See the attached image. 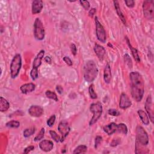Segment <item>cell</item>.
Masks as SVG:
<instances>
[{"instance_id":"1","label":"cell","mask_w":154,"mask_h":154,"mask_svg":"<svg viewBox=\"0 0 154 154\" xmlns=\"http://www.w3.org/2000/svg\"><path fill=\"white\" fill-rule=\"evenodd\" d=\"M131 81V95L137 102L143 99L145 92L144 82L141 75L138 72H132L129 74Z\"/></svg>"},{"instance_id":"2","label":"cell","mask_w":154,"mask_h":154,"mask_svg":"<svg viewBox=\"0 0 154 154\" xmlns=\"http://www.w3.org/2000/svg\"><path fill=\"white\" fill-rule=\"evenodd\" d=\"M98 69L96 63L92 60L86 62L84 68V78L88 82H92L96 78Z\"/></svg>"},{"instance_id":"3","label":"cell","mask_w":154,"mask_h":154,"mask_svg":"<svg viewBox=\"0 0 154 154\" xmlns=\"http://www.w3.org/2000/svg\"><path fill=\"white\" fill-rule=\"evenodd\" d=\"M22 67V58L20 54L15 56L10 64V75L12 78H15L18 75Z\"/></svg>"},{"instance_id":"4","label":"cell","mask_w":154,"mask_h":154,"mask_svg":"<svg viewBox=\"0 0 154 154\" xmlns=\"http://www.w3.org/2000/svg\"><path fill=\"white\" fill-rule=\"evenodd\" d=\"M90 110L93 114V116L89 122L90 126H92L101 116L102 113V106L99 102L93 103L91 104L90 106Z\"/></svg>"},{"instance_id":"5","label":"cell","mask_w":154,"mask_h":154,"mask_svg":"<svg viewBox=\"0 0 154 154\" xmlns=\"http://www.w3.org/2000/svg\"><path fill=\"white\" fill-rule=\"evenodd\" d=\"M34 37L38 40H42L45 38V32L43 23L39 18H36L34 23Z\"/></svg>"},{"instance_id":"6","label":"cell","mask_w":154,"mask_h":154,"mask_svg":"<svg viewBox=\"0 0 154 154\" xmlns=\"http://www.w3.org/2000/svg\"><path fill=\"white\" fill-rule=\"evenodd\" d=\"M95 25H96V37L99 41L103 44L105 43L106 40V32L104 28L98 20L97 17H95Z\"/></svg>"},{"instance_id":"7","label":"cell","mask_w":154,"mask_h":154,"mask_svg":"<svg viewBox=\"0 0 154 154\" xmlns=\"http://www.w3.org/2000/svg\"><path fill=\"white\" fill-rule=\"evenodd\" d=\"M137 139L139 143L143 146H146L149 143V137L143 127L138 126L136 128Z\"/></svg>"},{"instance_id":"8","label":"cell","mask_w":154,"mask_h":154,"mask_svg":"<svg viewBox=\"0 0 154 154\" xmlns=\"http://www.w3.org/2000/svg\"><path fill=\"white\" fill-rule=\"evenodd\" d=\"M143 13L147 19H152L153 17V1H145L143 4Z\"/></svg>"},{"instance_id":"9","label":"cell","mask_w":154,"mask_h":154,"mask_svg":"<svg viewBox=\"0 0 154 154\" xmlns=\"http://www.w3.org/2000/svg\"><path fill=\"white\" fill-rule=\"evenodd\" d=\"M58 129L60 133L62 135V137L61 139V142H63L65 139L70 131V127L69 126V123L65 121H62L59 123Z\"/></svg>"},{"instance_id":"10","label":"cell","mask_w":154,"mask_h":154,"mask_svg":"<svg viewBox=\"0 0 154 154\" xmlns=\"http://www.w3.org/2000/svg\"><path fill=\"white\" fill-rule=\"evenodd\" d=\"M152 97L151 95H149L147 96L146 102H145V109L147 111V113L148 116H149L150 120L151 121L152 123H153L154 121V114L152 108Z\"/></svg>"},{"instance_id":"11","label":"cell","mask_w":154,"mask_h":154,"mask_svg":"<svg viewBox=\"0 0 154 154\" xmlns=\"http://www.w3.org/2000/svg\"><path fill=\"white\" fill-rule=\"evenodd\" d=\"M44 109L39 105H31L28 109V113L32 117H39L44 114Z\"/></svg>"},{"instance_id":"12","label":"cell","mask_w":154,"mask_h":154,"mask_svg":"<svg viewBox=\"0 0 154 154\" xmlns=\"http://www.w3.org/2000/svg\"><path fill=\"white\" fill-rule=\"evenodd\" d=\"M131 105L132 102L127 94H126L125 93H122L121 95L119 107L122 109L125 110L130 107Z\"/></svg>"},{"instance_id":"13","label":"cell","mask_w":154,"mask_h":154,"mask_svg":"<svg viewBox=\"0 0 154 154\" xmlns=\"http://www.w3.org/2000/svg\"><path fill=\"white\" fill-rule=\"evenodd\" d=\"M39 147L42 151L48 152L52 151L54 147V144L50 140H44L39 143Z\"/></svg>"},{"instance_id":"14","label":"cell","mask_w":154,"mask_h":154,"mask_svg":"<svg viewBox=\"0 0 154 154\" xmlns=\"http://www.w3.org/2000/svg\"><path fill=\"white\" fill-rule=\"evenodd\" d=\"M44 7V3L42 0H34L32 3V13L38 14L41 12Z\"/></svg>"},{"instance_id":"15","label":"cell","mask_w":154,"mask_h":154,"mask_svg":"<svg viewBox=\"0 0 154 154\" xmlns=\"http://www.w3.org/2000/svg\"><path fill=\"white\" fill-rule=\"evenodd\" d=\"M94 51L100 61H102L105 55L106 50L101 45L96 44L94 46Z\"/></svg>"},{"instance_id":"16","label":"cell","mask_w":154,"mask_h":154,"mask_svg":"<svg viewBox=\"0 0 154 154\" xmlns=\"http://www.w3.org/2000/svg\"><path fill=\"white\" fill-rule=\"evenodd\" d=\"M44 55H45L44 50H41L39 51V52L38 53L37 55L36 56V57H35V58L34 60L33 68L38 69V68L41 65V63H42V60L44 57Z\"/></svg>"},{"instance_id":"17","label":"cell","mask_w":154,"mask_h":154,"mask_svg":"<svg viewBox=\"0 0 154 154\" xmlns=\"http://www.w3.org/2000/svg\"><path fill=\"white\" fill-rule=\"evenodd\" d=\"M104 79L106 84H110L111 80V67L108 63L106 64V65L104 69Z\"/></svg>"},{"instance_id":"18","label":"cell","mask_w":154,"mask_h":154,"mask_svg":"<svg viewBox=\"0 0 154 154\" xmlns=\"http://www.w3.org/2000/svg\"><path fill=\"white\" fill-rule=\"evenodd\" d=\"M117 125L115 123H111L104 127V131L108 135H111L117 131Z\"/></svg>"},{"instance_id":"19","label":"cell","mask_w":154,"mask_h":154,"mask_svg":"<svg viewBox=\"0 0 154 154\" xmlns=\"http://www.w3.org/2000/svg\"><path fill=\"white\" fill-rule=\"evenodd\" d=\"M35 85L33 83H28L22 85L20 87V90L22 93L27 94L29 93H31L35 90Z\"/></svg>"},{"instance_id":"20","label":"cell","mask_w":154,"mask_h":154,"mask_svg":"<svg viewBox=\"0 0 154 154\" xmlns=\"http://www.w3.org/2000/svg\"><path fill=\"white\" fill-rule=\"evenodd\" d=\"M126 40H127V42L128 44L129 48L130 50H131V51L133 56L134 58L135 59V60L137 62V63H140V56L139 55V53H138L137 50H136L135 48H134V47L131 45V44H130V42H129V40L128 37H126Z\"/></svg>"},{"instance_id":"21","label":"cell","mask_w":154,"mask_h":154,"mask_svg":"<svg viewBox=\"0 0 154 154\" xmlns=\"http://www.w3.org/2000/svg\"><path fill=\"white\" fill-rule=\"evenodd\" d=\"M113 3H114V7H115V10L116 11V13L117 14V15L119 16V17H120V19H121V21H122V22L124 23V24L126 25V19H125V16H124V15H123L122 11H121V9L119 7V3H118L117 1H113Z\"/></svg>"},{"instance_id":"22","label":"cell","mask_w":154,"mask_h":154,"mask_svg":"<svg viewBox=\"0 0 154 154\" xmlns=\"http://www.w3.org/2000/svg\"><path fill=\"white\" fill-rule=\"evenodd\" d=\"M138 114L140 118L141 121L145 125H148L149 124V119L148 116L146 112L142 110H140L138 111Z\"/></svg>"},{"instance_id":"23","label":"cell","mask_w":154,"mask_h":154,"mask_svg":"<svg viewBox=\"0 0 154 154\" xmlns=\"http://www.w3.org/2000/svg\"><path fill=\"white\" fill-rule=\"evenodd\" d=\"M10 104L7 100L3 97L0 98V111L4 112L9 110Z\"/></svg>"},{"instance_id":"24","label":"cell","mask_w":154,"mask_h":154,"mask_svg":"<svg viewBox=\"0 0 154 154\" xmlns=\"http://www.w3.org/2000/svg\"><path fill=\"white\" fill-rule=\"evenodd\" d=\"M119 133H122L123 134H127L128 133V128L125 124L120 123L117 125V131Z\"/></svg>"},{"instance_id":"25","label":"cell","mask_w":154,"mask_h":154,"mask_svg":"<svg viewBox=\"0 0 154 154\" xmlns=\"http://www.w3.org/2000/svg\"><path fill=\"white\" fill-rule=\"evenodd\" d=\"M87 151V147L85 145H80L77 147L75 148V149L74 151V154L78 153H83L86 152Z\"/></svg>"},{"instance_id":"26","label":"cell","mask_w":154,"mask_h":154,"mask_svg":"<svg viewBox=\"0 0 154 154\" xmlns=\"http://www.w3.org/2000/svg\"><path fill=\"white\" fill-rule=\"evenodd\" d=\"M45 94H46V96L47 98L54 100L55 101H56V102H57L58 100L57 94L54 92H51L50 90H47L45 93Z\"/></svg>"},{"instance_id":"27","label":"cell","mask_w":154,"mask_h":154,"mask_svg":"<svg viewBox=\"0 0 154 154\" xmlns=\"http://www.w3.org/2000/svg\"><path fill=\"white\" fill-rule=\"evenodd\" d=\"M6 127L9 128H17L20 127V123L16 121H11L6 123Z\"/></svg>"},{"instance_id":"28","label":"cell","mask_w":154,"mask_h":154,"mask_svg":"<svg viewBox=\"0 0 154 154\" xmlns=\"http://www.w3.org/2000/svg\"><path fill=\"white\" fill-rule=\"evenodd\" d=\"M35 133V129L33 128H28L26 129L24 131H23V136L25 138H28L29 137H30L31 135H32L33 134Z\"/></svg>"},{"instance_id":"29","label":"cell","mask_w":154,"mask_h":154,"mask_svg":"<svg viewBox=\"0 0 154 154\" xmlns=\"http://www.w3.org/2000/svg\"><path fill=\"white\" fill-rule=\"evenodd\" d=\"M88 92H89L90 98L93 99H96L98 98L97 94L95 93L94 90V86L93 84H92L90 86L89 88H88Z\"/></svg>"},{"instance_id":"30","label":"cell","mask_w":154,"mask_h":154,"mask_svg":"<svg viewBox=\"0 0 154 154\" xmlns=\"http://www.w3.org/2000/svg\"><path fill=\"white\" fill-rule=\"evenodd\" d=\"M44 135H45V129L43 128L41 129V130L40 131V132L38 133V134L35 136V137L34 138V140L35 141H38L41 140L44 138Z\"/></svg>"},{"instance_id":"31","label":"cell","mask_w":154,"mask_h":154,"mask_svg":"<svg viewBox=\"0 0 154 154\" xmlns=\"http://www.w3.org/2000/svg\"><path fill=\"white\" fill-rule=\"evenodd\" d=\"M50 135L51 136V138L54 140L56 142H57V143L61 141L60 137L54 131H50Z\"/></svg>"},{"instance_id":"32","label":"cell","mask_w":154,"mask_h":154,"mask_svg":"<svg viewBox=\"0 0 154 154\" xmlns=\"http://www.w3.org/2000/svg\"><path fill=\"white\" fill-rule=\"evenodd\" d=\"M30 76L31 77V78L33 80H36L38 76H39V74H38V69H34L33 68L31 70L30 72Z\"/></svg>"},{"instance_id":"33","label":"cell","mask_w":154,"mask_h":154,"mask_svg":"<svg viewBox=\"0 0 154 154\" xmlns=\"http://www.w3.org/2000/svg\"><path fill=\"white\" fill-rule=\"evenodd\" d=\"M124 61L126 63V64L129 66V68H132L133 67V63L131 58L128 54H125L124 56Z\"/></svg>"},{"instance_id":"34","label":"cell","mask_w":154,"mask_h":154,"mask_svg":"<svg viewBox=\"0 0 154 154\" xmlns=\"http://www.w3.org/2000/svg\"><path fill=\"white\" fill-rule=\"evenodd\" d=\"M55 121H56V116L52 115L49 118L48 120L47 121V125H48L50 127H52L54 124Z\"/></svg>"},{"instance_id":"35","label":"cell","mask_w":154,"mask_h":154,"mask_svg":"<svg viewBox=\"0 0 154 154\" xmlns=\"http://www.w3.org/2000/svg\"><path fill=\"white\" fill-rule=\"evenodd\" d=\"M108 113L112 116H118L120 115L119 111L116 109H110L108 111Z\"/></svg>"},{"instance_id":"36","label":"cell","mask_w":154,"mask_h":154,"mask_svg":"<svg viewBox=\"0 0 154 154\" xmlns=\"http://www.w3.org/2000/svg\"><path fill=\"white\" fill-rule=\"evenodd\" d=\"M80 4L86 10H88L90 9V3L87 1H80Z\"/></svg>"},{"instance_id":"37","label":"cell","mask_w":154,"mask_h":154,"mask_svg":"<svg viewBox=\"0 0 154 154\" xmlns=\"http://www.w3.org/2000/svg\"><path fill=\"white\" fill-rule=\"evenodd\" d=\"M102 141V137L100 136H97L95 139V142H94V147L97 149L99 145L100 144Z\"/></svg>"},{"instance_id":"38","label":"cell","mask_w":154,"mask_h":154,"mask_svg":"<svg viewBox=\"0 0 154 154\" xmlns=\"http://www.w3.org/2000/svg\"><path fill=\"white\" fill-rule=\"evenodd\" d=\"M125 3L127 5V6L129 8H133L135 5V2L133 0H129V1H125Z\"/></svg>"},{"instance_id":"39","label":"cell","mask_w":154,"mask_h":154,"mask_svg":"<svg viewBox=\"0 0 154 154\" xmlns=\"http://www.w3.org/2000/svg\"><path fill=\"white\" fill-rule=\"evenodd\" d=\"M70 50H71V52H72V54L74 56H75L76 54L77 48H76V45L74 44H72L70 45Z\"/></svg>"},{"instance_id":"40","label":"cell","mask_w":154,"mask_h":154,"mask_svg":"<svg viewBox=\"0 0 154 154\" xmlns=\"http://www.w3.org/2000/svg\"><path fill=\"white\" fill-rule=\"evenodd\" d=\"M63 61L66 63L68 66H72V62L70 60V58L68 57H64L63 58Z\"/></svg>"},{"instance_id":"41","label":"cell","mask_w":154,"mask_h":154,"mask_svg":"<svg viewBox=\"0 0 154 154\" xmlns=\"http://www.w3.org/2000/svg\"><path fill=\"white\" fill-rule=\"evenodd\" d=\"M34 149V147L33 146H29L27 147H26L25 149H24V151H23V153H28L32 151Z\"/></svg>"},{"instance_id":"42","label":"cell","mask_w":154,"mask_h":154,"mask_svg":"<svg viewBox=\"0 0 154 154\" xmlns=\"http://www.w3.org/2000/svg\"><path fill=\"white\" fill-rule=\"evenodd\" d=\"M56 90L59 94H62L63 92V88L61 86H57L56 87Z\"/></svg>"},{"instance_id":"43","label":"cell","mask_w":154,"mask_h":154,"mask_svg":"<svg viewBox=\"0 0 154 154\" xmlns=\"http://www.w3.org/2000/svg\"><path fill=\"white\" fill-rule=\"evenodd\" d=\"M95 13H96V9H92L89 11V13H88V14H89V16L90 17H93V15L95 14Z\"/></svg>"},{"instance_id":"44","label":"cell","mask_w":154,"mask_h":154,"mask_svg":"<svg viewBox=\"0 0 154 154\" xmlns=\"http://www.w3.org/2000/svg\"><path fill=\"white\" fill-rule=\"evenodd\" d=\"M119 142H117V140L114 139V140H112V141L111 142V143L110 145L111 146H116L119 145Z\"/></svg>"},{"instance_id":"45","label":"cell","mask_w":154,"mask_h":154,"mask_svg":"<svg viewBox=\"0 0 154 154\" xmlns=\"http://www.w3.org/2000/svg\"><path fill=\"white\" fill-rule=\"evenodd\" d=\"M45 61L47 63H49V64H51V62H52L51 59V58H50V57H46L45 58Z\"/></svg>"},{"instance_id":"46","label":"cell","mask_w":154,"mask_h":154,"mask_svg":"<svg viewBox=\"0 0 154 154\" xmlns=\"http://www.w3.org/2000/svg\"><path fill=\"white\" fill-rule=\"evenodd\" d=\"M108 46H111V47H112V46L111 45V44L110 45V43H108Z\"/></svg>"}]
</instances>
